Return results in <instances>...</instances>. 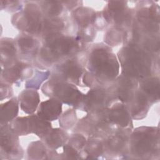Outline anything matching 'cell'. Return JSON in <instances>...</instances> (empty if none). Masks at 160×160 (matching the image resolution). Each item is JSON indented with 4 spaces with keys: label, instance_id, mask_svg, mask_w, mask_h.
<instances>
[{
    "label": "cell",
    "instance_id": "1",
    "mask_svg": "<svg viewBox=\"0 0 160 160\" xmlns=\"http://www.w3.org/2000/svg\"><path fill=\"white\" fill-rule=\"evenodd\" d=\"M122 74L135 79L150 76L152 61L149 54L134 42L124 46L118 52Z\"/></svg>",
    "mask_w": 160,
    "mask_h": 160
},
{
    "label": "cell",
    "instance_id": "2",
    "mask_svg": "<svg viewBox=\"0 0 160 160\" xmlns=\"http://www.w3.org/2000/svg\"><path fill=\"white\" fill-rule=\"evenodd\" d=\"M88 68L97 79L112 81L118 77L120 65L115 54L109 48L99 46L91 51Z\"/></svg>",
    "mask_w": 160,
    "mask_h": 160
},
{
    "label": "cell",
    "instance_id": "3",
    "mask_svg": "<svg viewBox=\"0 0 160 160\" xmlns=\"http://www.w3.org/2000/svg\"><path fill=\"white\" fill-rule=\"evenodd\" d=\"M45 44L40 55L46 62H53L59 58L71 54L78 51V39L57 33L44 37Z\"/></svg>",
    "mask_w": 160,
    "mask_h": 160
},
{
    "label": "cell",
    "instance_id": "4",
    "mask_svg": "<svg viewBox=\"0 0 160 160\" xmlns=\"http://www.w3.org/2000/svg\"><path fill=\"white\" fill-rule=\"evenodd\" d=\"M42 92L50 98H55L62 103L78 108L81 106L84 96L72 83L52 76L41 88Z\"/></svg>",
    "mask_w": 160,
    "mask_h": 160
},
{
    "label": "cell",
    "instance_id": "5",
    "mask_svg": "<svg viewBox=\"0 0 160 160\" xmlns=\"http://www.w3.org/2000/svg\"><path fill=\"white\" fill-rule=\"evenodd\" d=\"M159 129L154 127H140L130 137V150L137 156L152 155L159 149Z\"/></svg>",
    "mask_w": 160,
    "mask_h": 160
},
{
    "label": "cell",
    "instance_id": "6",
    "mask_svg": "<svg viewBox=\"0 0 160 160\" xmlns=\"http://www.w3.org/2000/svg\"><path fill=\"white\" fill-rule=\"evenodd\" d=\"M24 10L16 14L12 21L19 29L31 33H36L42 30L41 13L36 4H29Z\"/></svg>",
    "mask_w": 160,
    "mask_h": 160
},
{
    "label": "cell",
    "instance_id": "7",
    "mask_svg": "<svg viewBox=\"0 0 160 160\" xmlns=\"http://www.w3.org/2000/svg\"><path fill=\"white\" fill-rule=\"evenodd\" d=\"M109 98L108 91L101 88L96 87L84 94L81 106L88 112H99L107 108Z\"/></svg>",
    "mask_w": 160,
    "mask_h": 160
},
{
    "label": "cell",
    "instance_id": "8",
    "mask_svg": "<svg viewBox=\"0 0 160 160\" xmlns=\"http://www.w3.org/2000/svg\"><path fill=\"white\" fill-rule=\"evenodd\" d=\"M18 135L12 129L11 124H1V154L13 156L21 154Z\"/></svg>",
    "mask_w": 160,
    "mask_h": 160
},
{
    "label": "cell",
    "instance_id": "9",
    "mask_svg": "<svg viewBox=\"0 0 160 160\" xmlns=\"http://www.w3.org/2000/svg\"><path fill=\"white\" fill-rule=\"evenodd\" d=\"M56 74L54 76L73 84H79L83 73V68L75 59H68L56 67Z\"/></svg>",
    "mask_w": 160,
    "mask_h": 160
},
{
    "label": "cell",
    "instance_id": "10",
    "mask_svg": "<svg viewBox=\"0 0 160 160\" xmlns=\"http://www.w3.org/2000/svg\"><path fill=\"white\" fill-rule=\"evenodd\" d=\"M107 5L103 11V16L106 21L120 25L129 21L131 14L126 2L109 1Z\"/></svg>",
    "mask_w": 160,
    "mask_h": 160
},
{
    "label": "cell",
    "instance_id": "11",
    "mask_svg": "<svg viewBox=\"0 0 160 160\" xmlns=\"http://www.w3.org/2000/svg\"><path fill=\"white\" fill-rule=\"evenodd\" d=\"M114 91V96L121 102H129L134 96L138 88L137 79L121 75L118 79Z\"/></svg>",
    "mask_w": 160,
    "mask_h": 160
},
{
    "label": "cell",
    "instance_id": "12",
    "mask_svg": "<svg viewBox=\"0 0 160 160\" xmlns=\"http://www.w3.org/2000/svg\"><path fill=\"white\" fill-rule=\"evenodd\" d=\"M107 121L121 128H126L131 122V116L127 106L123 102H118L104 110Z\"/></svg>",
    "mask_w": 160,
    "mask_h": 160
},
{
    "label": "cell",
    "instance_id": "13",
    "mask_svg": "<svg viewBox=\"0 0 160 160\" xmlns=\"http://www.w3.org/2000/svg\"><path fill=\"white\" fill-rule=\"evenodd\" d=\"M62 104L59 100L50 98V99L40 103L38 108L37 115L49 122L56 120L62 113Z\"/></svg>",
    "mask_w": 160,
    "mask_h": 160
},
{
    "label": "cell",
    "instance_id": "14",
    "mask_svg": "<svg viewBox=\"0 0 160 160\" xmlns=\"http://www.w3.org/2000/svg\"><path fill=\"white\" fill-rule=\"evenodd\" d=\"M129 103L128 110L131 118L139 119L146 116L151 102L142 91L137 89Z\"/></svg>",
    "mask_w": 160,
    "mask_h": 160
},
{
    "label": "cell",
    "instance_id": "15",
    "mask_svg": "<svg viewBox=\"0 0 160 160\" xmlns=\"http://www.w3.org/2000/svg\"><path fill=\"white\" fill-rule=\"evenodd\" d=\"M21 109L28 114H33L38 109L40 102L39 92L33 89L22 91L18 97Z\"/></svg>",
    "mask_w": 160,
    "mask_h": 160
},
{
    "label": "cell",
    "instance_id": "16",
    "mask_svg": "<svg viewBox=\"0 0 160 160\" xmlns=\"http://www.w3.org/2000/svg\"><path fill=\"white\" fill-rule=\"evenodd\" d=\"M139 90L148 98L151 102L159 100V80L157 77H146L140 79Z\"/></svg>",
    "mask_w": 160,
    "mask_h": 160
},
{
    "label": "cell",
    "instance_id": "17",
    "mask_svg": "<svg viewBox=\"0 0 160 160\" xmlns=\"http://www.w3.org/2000/svg\"><path fill=\"white\" fill-rule=\"evenodd\" d=\"M28 119L30 134H34L41 139L52 129L49 121L41 118L37 114H29L28 116Z\"/></svg>",
    "mask_w": 160,
    "mask_h": 160
},
{
    "label": "cell",
    "instance_id": "18",
    "mask_svg": "<svg viewBox=\"0 0 160 160\" xmlns=\"http://www.w3.org/2000/svg\"><path fill=\"white\" fill-rule=\"evenodd\" d=\"M42 139L49 148L56 149L65 144L68 140V135L63 129L52 128Z\"/></svg>",
    "mask_w": 160,
    "mask_h": 160
},
{
    "label": "cell",
    "instance_id": "19",
    "mask_svg": "<svg viewBox=\"0 0 160 160\" xmlns=\"http://www.w3.org/2000/svg\"><path fill=\"white\" fill-rule=\"evenodd\" d=\"M19 101L13 98L1 105V124L12 122L18 116L19 111Z\"/></svg>",
    "mask_w": 160,
    "mask_h": 160
},
{
    "label": "cell",
    "instance_id": "20",
    "mask_svg": "<svg viewBox=\"0 0 160 160\" xmlns=\"http://www.w3.org/2000/svg\"><path fill=\"white\" fill-rule=\"evenodd\" d=\"M28 69V66L22 62H16L14 65L10 66L1 71V76L5 81L9 83L15 82L24 77V71Z\"/></svg>",
    "mask_w": 160,
    "mask_h": 160
},
{
    "label": "cell",
    "instance_id": "21",
    "mask_svg": "<svg viewBox=\"0 0 160 160\" xmlns=\"http://www.w3.org/2000/svg\"><path fill=\"white\" fill-rule=\"evenodd\" d=\"M74 18L82 28H86L91 25L96 19V12L89 8L79 7L73 12Z\"/></svg>",
    "mask_w": 160,
    "mask_h": 160
},
{
    "label": "cell",
    "instance_id": "22",
    "mask_svg": "<svg viewBox=\"0 0 160 160\" xmlns=\"http://www.w3.org/2000/svg\"><path fill=\"white\" fill-rule=\"evenodd\" d=\"M16 55V49L14 43L10 39L1 40V64L4 66L9 67L13 61Z\"/></svg>",
    "mask_w": 160,
    "mask_h": 160
},
{
    "label": "cell",
    "instance_id": "23",
    "mask_svg": "<svg viewBox=\"0 0 160 160\" xmlns=\"http://www.w3.org/2000/svg\"><path fill=\"white\" fill-rule=\"evenodd\" d=\"M42 3V11L51 18H55L58 16L63 9L62 2L60 1H43Z\"/></svg>",
    "mask_w": 160,
    "mask_h": 160
},
{
    "label": "cell",
    "instance_id": "24",
    "mask_svg": "<svg viewBox=\"0 0 160 160\" xmlns=\"http://www.w3.org/2000/svg\"><path fill=\"white\" fill-rule=\"evenodd\" d=\"M28 154L29 158L42 159L47 155L46 146L41 141L32 142L29 145Z\"/></svg>",
    "mask_w": 160,
    "mask_h": 160
},
{
    "label": "cell",
    "instance_id": "25",
    "mask_svg": "<svg viewBox=\"0 0 160 160\" xmlns=\"http://www.w3.org/2000/svg\"><path fill=\"white\" fill-rule=\"evenodd\" d=\"M18 44L20 49L26 52H32L36 49L38 46V42L30 36H22L18 40Z\"/></svg>",
    "mask_w": 160,
    "mask_h": 160
},
{
    "label": "cell",
    "instance_id": "26",
    "mask_svg": "<svg viewBox=\"0 0 160 160\" xmlns=\"http://www.w3.org/2000/svg\"><path fill=\"white\" fill-rule=\"evenodd\" d=\"M122 132H117L109 138L107 141V146L112 151L120 150L126 142V138L123 136Z\"/></svg>",
    "mask_w": 160,
    "mask_h": 160
},
{
    "label": "cell",
    "instance_id": "27",
    "mask_svg": "<svg viewBox=\"0 0 160 160\" xmlns=\"http://www.w3.org/2000/svg\"><path fill=\"white\" fill-rule=\"evenodd\" d=\"M37 74H36L33 78L29 79L26 82V88L29 89H36L39 88L40 84L44 80L48 79L49 75V71H36Z\"/></svg>",
    "mask_w": 160,
    "mask_h": 160
},
{
    "label": "cell",
    "instance_id": "28",
    "mask_svg": "<svg viewBox=\"0 0 160 160\" xmlns=\"http://www.w3.org/2000/svg\"><path fill=\"white\" fill-rule=\"evenodd\" d=\"M76 121V112L73 109H69L59 118V124L63 128H71Z\"/></svg>",
    "mask_w": 160,
    "mask_h": 160
},
{
    "label": "cell",
    "instance_id": "29",
    "mask_svg": "<svg viewBox=\"0 0 160 160\" xmlns=\"http://www.w3.org/2000/svg\"><path fill=\"white\" fill-rule=\"evenodd\" d=\"M86 145L85 151L92 156L91 158H95V156H98L102 152V144L97 139H91Z\"/></svg>",
    "mask_w": 160,
    "mask_h": 160
},
{
    "label": "cell",
    "instance_id": "30",
    "mask_svg": "<svg viewBox=\"0 0 160 160\" xmlns=\"http://www.w3.org/2000/svg\"><path fill=\"white\" fill-rule=\"evenodd\" d=\"M106 35V41L107 43L109 44H114V46L121 42L124 36L122 32L119 29H111Z\"/></svg>",
    "mask_w": 160,
    "mask_h": 160
},
{
    "label": "cell",
    "instance_id": "31",
    "mask_svg": "<svg viewBox=\"0 0 160 160\" xmlns=\"http://www.w3.org/2000/svg\"><path fill=\"white\" fill-rule=\"evenodd\" d=\"M86 138L82 134H73L69 140V144L74 147L77 150L81 149L86 145Z\"/></svg>",
    "mask_w": 160,
    "mask_h": 160
},
{
    "label": "cell",
    "instance_id": "32",
    "mask_svg": "<svg viewBox=\"0 0 160 160\" xmlns=\"http://www.w3.org/2000/svg\"><path fill=\"white\" fill-rule=\"evenodd\" d=\"M63 150H64V155H65L67 157V158H69V159L80 158V157L79 156V154L78 152V150L69 144L64 145Z\"/></svg>",
    "mask_w": 160,
    "mask_h": 160
}]
</instances>
